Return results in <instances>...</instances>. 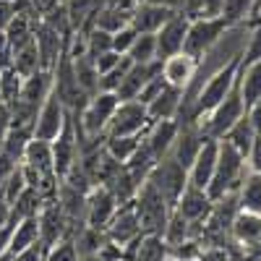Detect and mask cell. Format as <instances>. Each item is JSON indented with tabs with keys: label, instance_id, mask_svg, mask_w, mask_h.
<instances>
[{
	"label": "cell",
	"instance_id": "obj_38",
	"mask_svg": "<svg viewBox=\"0 0 261 261\" xmlns=\"http://www.w3.org/2000/svg\"><path fill=\"white\" fill-rule=\"evenodd\" d=\"M128 58L134 63H151V60H160L157 58V37L154 34H139L134 39V45L128 50Z\"/></svg>",
	"mask_w": 261,
	"mask_h": 261
},
{
	"label": "cell",
	"instance_id": "obj_36",
	"mask_svg": "<svg viewBox=\"0 0 261 261\" xmlns=\"http://www.w3.org/2000/svg\"><path fill=\"white\" fill-rule=\"evenodd\" d=\"M188 232H191V222L186 220V217H180L175 209H172V212H170V217H167L165 232H162L165 243H167V246H186Z\"/></svg>",
	"mask_w": 261,
	"mask_h": 261
},
{
	"label": "cell",
	"instance_id": "obj_11",
	"mask_svg": "<svg viewBox=\"0 0 261 261\" xmlns=\"http://www.w3.org/2000/svg\"><path fill=\"white\" fill-rule=\"evenodd\" d=\"M65 118H68V107L60 102V97L55 92H50L47 99L39 105V113H37V120H34V136L53 141L60 134Z\"/></svg>",
	"mask_w": 261,
	"mask_h": 261
},
{
	"label": "cell",
	"instance_id": "obj_46",
	"mask_svg": "<svg viewBox=\"0 0 261 261\" xmlns=\"http://www.w3.org/2000/svg\"><path fill=\"white\" fill-rule=\"evenodd\" d=\"M256 60H261V24H256L251 29V39H248V45L243 50V65L256 63Z\"/></svg>",
	"mask_w": 261,
	"mask_h": 261
},
{
	"label": "cell",
	"instance_id": "obj_32",
	"mask_svg": "<svg viewBox=\"0 0 261 261\" xmlns=\"http://www.w3.org/2000/svg\"><path fill=\"white\" fill-rule=\"evenodd\" d=\"M13 53V68L21 79H27L32 76L34 71H39V53H37V45H34V39H29L27 45H21Z\"/></svg>",
	"mask_w": 261,
	"mask_h": 261
},
{
	"label": "cell",
	"instance_id": "obj_54",
	"mask_svg": "<svg viewBox=\"0 0 261 261\" xmlns=\"http://www.w3.org/2000/svg\"><path fill=\"white\" fill-rule=\"evenodd\" d=\"M186 3H188V0H165V6H170V8L175 11V13H183Z\"/></svg>",
	"mask_w": 261,
	"mask_h": 261
},
{
	"label": "cell",
	"instance_id": "obj_1",
	"mask_svg": "<svg viewBox=\"0 0 261 261\" xmlns=\"http://www.w3.org/2000/svg\"><path fill=\"white\" fill-rule=\"evenodd\" d=\"M241 68H243V50H238L235 55H230L227 63H222L220 68H217V71L206 79V84L201 86V89L196 92V99H193V113H196V118L201 120L204 115H209L214 107L225 99V94L230 92V86L235 84Z\"/></svg>",
	"mask_w": 261,
	"mask_h": 261
},
{
	"label": "cell",
	"instance_id": "obj_13",
	"mask_svg": "<svg viewBox=\"0 0 261 261\" xmlns=\"http://www.w3.org/2000/svg\"><path fill=\"white\" fill-rule=\"evenodd\" d=\"M65 42H68V34H60L50 24L39 21V27L34 29V45H37V53H39V68H45V71L55 68V63L60 60V55L65 50Z\"/></svg>",
	"mask_w": 261,
	"mask_h": 261
},
{
	"label": "cell",
	"instance_id": "obj_29",
	"mask_svg": "<svg viewBox=\"0 0 261 261\" xmlns=\"http://www.w3.org/2000/svg\"><path fill=\"white\" fill-rule=\"evenodd\" d=\"M32 136H34V128H29V125H11L8 134L3 136V141H0V151L8 154L13 162H21L24 149L32 141Z\"/></svg>",
	"mask_w": 261,
	"mask_h": 261
},
{
	"label": "cell",
	"instance_id": "obj_28",
	"mask_svg": "<svg viewBox=\"0 0 261 261\" xmlns=\"http://www.w3.org/2000/svg\"><path fill=\"white\" fill-rule=\"evenodd\" d=\"M73 71H76V79H79V86L86 97H94L99 92V71H97V63L92 55H79L73 58Z\"/></svg>",
	"mask_w": 261,
	"mask_h": 261
},
{
	"label": "cell",
	"instance_id": "obj_24",
	"mask_svg": "<svg viewBox=\"0 0 261 261\" xmlns=\"http://www.w3.org/2000/svg\"><path fill=\"white\" fill-rule=\"evenodd\" d=\"M53 92V71H45V68H39L34 71L32 76H27L24 81H21V94L18 99H24V102H32V105H42L47 99V94Z\"/></svg>",
	"mask_w": 261,
	"mask_h": 261
},
{
	"label": "cell",
	"instance_id": "obj_10",
	"mask_svg": "<svg viewBox=\"0 0 261 261\" xmlns=\"http://www.w3.org/2000/svg\"><path fill=\"white\" fill-rule=\"evenodd\" d=\"M105 235H107V241L120 246V248L130 246L134 241H139V238L144 235L141 225H139V217H136V209H134V201L118 206V212L110 220V225L105 227Z\"/></svg>",
	"mask_w": 261,
	"mask_h": 261
},
{
	"label": "cell",
	"instance_id": "obj_2",
	"mask_svg": "<svg viewBox=\"0 0 261 261\" xmlns=\"http://www.w3.org/2000/svg\"><path fill=\"white\" fill-rule=\"evenodd\" d=\"M246 157L238 151L230 141L220 139V151H217V167H214V175L212 183L206 186V196L212 201L222 199L225 193L238 191L243 175H246Z\"/></svg>",
	"mask_w": 261,
	"mask_h": 261
},
{
	"label": "cell",
	"instance_id": "obj_42",
	"mask_svg": "<svg viewBox=\"0 0 261 261\" xmlns=\"http://www.w3.org/2000/svg\"><path fill=\"white\" fill-rule=\"evenodd\" d=\"M29 188V183H27V178H24V170H21V162H18V167L8 175V180L3 183V188H0V199L3 201H8L11 206H13V201L18 199L21 193H24Z\"/></svg>",
	"mask_w": 261,
	"mask_h": 261
},
{
	"label": "cell",
	"instance_id": "obj_56",
	"mask_svg": "<svg viewBox=\"0 0 261 261\" xmlns=\"http://www.w3.org/2000/svg\"><path fill=\"white\" fill-rule=\"evenodd\" d=\"M238 261H256V258H253L251 253H246V256H241V258H238Z\"/></svg>",
	"mask_w": 261,
	"mask_h": 261
},
{
	"label": "cell",
	"instance_id": "obj_15",
	"mask_svg": "<svg viewBox=\"0 0 261 261\" xmlns=\"http://www.w3.org/2000/svg\"><path fill=\"white\" fill-rule=\"evenodd\" d=\"M162 73V60H151V63H130L128 73L123 76L120 86L115 89L118 99L120 102H128V99H136L139 92L144 89V84L149 79H154Z\"/></svg>",
	"mask_w": 261,
	"mask_h": 261
},
{
	"label": "cell",
	"instance_id": "obj_50",
	"mask_svg": "<svg viewBox=\"0 0 261 261\" xmlns=\"http://www.w3.org/2000/svg\"><path fill=\"white\" fill-rule=\"evenodd\" d=\"M16 167H18V162H13L8 154H3V151H0V188H3V183L8 180V175H11Z\"/></svg>",
	"mask_w": 261,
	"mask_h": 261
},
{
	"label": "cell",
	"instance_id": "obj_39",
	"mask_svg": "<svg viewBox=\"0 0 261 261\" xmlns=\"http://www.w3.org/2000/svg\"><path fill=\"white\" fill-rule=\"evenodd\" d=\"M21 81L24 79L16 73L13 65H8V68L0 71V102L13 105L18 99V94H21Z\"/></svg>",
	"mask_w": 261,
	"mask_h": 261
},
{
	"label": "cell",
	"instance_id": "obj_9",
	"mask_svg": "<svg viewBox=\"0 0 261 261\" xmlns=\"http://www.w3.org/2000/svg\"><path fill=\"white\" fill-rule=\"evenodd\" d=\"M79 136H76V128H73V118L68 110V118H65L60 134L53 139V160H55V175L63 178L76 162H79Z\"/></svg>",
	"mask_w": 261,
	"mask_h": 261
},
{
	"label": "cell",
	"instance_id": "obj_19",
	"mask_svg": "<svg viewBox=\"0 0 261 261\" xmlns=\"http://www.w3.org/2000/svg\"><path fill=\"white\" fill-rule=\"evenodd\" d=\"M180 102H183V89L180 86L165 84V89L146 105L149 123H154V120H175L178 110H180Z\"/></svg>",
	"mask_w": 261,
	"mask_h": 261
},
{
	"label": "cell",
	"instance_id": "obj_49",
	"mask_svg": "<svg viewBox=\"0 0 261 261\" xmlns=\"http://www.w3.org/2000/svg\"><path fill=\"white\" fill-rule=\"evenodd\" d=\"M16 11H18L16 0H0V32H6V27L13 21Z\"/></svg>",
	"mask_w": 261,
	"mask_h": 261
},
{
	"label": "cell",
	"instance_id": "obj_35",
	"mask_svg": "<svg viewBox=\"0 0 261 261\" xmlns=\"http://www.w3.org/2000/svg\"><path fill=\"white\" fill-rule=\"evenodd\" d=\"M92 27L105 29V32H110V34H115L118 29L128 27V16H123L120 11H115V8H110V6H105V0H102V6H99V8H97V13L92 16V24H89V29H92Z\"/></svg>",
	"mask_w": 261,
	"mask_h": 261
},
{
	"label": "cell",
	"instance_id": "obj_52",
	"mask_svg": "<svg viewBox=\"0 0 261 261\" xmlns=\"http://www.w3.org/2000/svg\"><path fill=\"white\" fill-rule=\"evenodd\" d=\"M13 225H16V222H11V225H6V227H0V253L11 251V235H13Z\"/></svg>",
	"mask_w": 261,
	"mask_h": 261
},
{
	"label": "cell",
	"instance_id": "obj_12",
	"mask_svg": "<svg viewBox=\"0 0 261 261\" xmlns=\"http://www.w3.org/2000/svg\"><path fill=\"white\" fill-rule=\"evenodd\" d=\"M188 16L186 13H172L165 24L157 29V58L165 60L170 55H178L183 53L186 45V32H188Z\"/></svg>",
	"mask_w": 261,
	"mask_h": 261
},
{
	"label": "cell",
	"instance_id": "obj_45",
	"mask_svg": "<svg viewBox=\"0 0 261 261\" xmlns=\"http://www.w3.org/2000/svg\"><path fill=\"white\" fill-rule=\"evenodd\" d=\"M136 37H139V32L130 27V24L123 27V29H118V32L113 34V50L120 53V55H128V50H130V45H134Z\"/></svg>",
	"mask_w": 261,
	"mask_h": 261
},
{
	"label": "cell",
	"instance_id": "obj_33",
	"mask_svg": "<svg viewBox=\"0 0 261 261\" xmlns=\"http://www.w3.org/2000/svg\"><path fill=\"white\" fill-rule=\"evenodd\" d=\"M42 204H45V199H42V193L37 191V188H27L24 193L18 196V199L13 201V206H11V217H13V222H18V220H24V217H37L39 214V209H42Z\"/></svg>",
	"mask_w": 261,
	"mask_h": 261
},
{
	"label": "cell",
	"instance_id": "obj_51",
	"mask_svg": "<svg viewBox=\"0 0 261 261\" xmlns=\"http://www.w3.org/2000/svg\"><path fill=\"white\" fill-rule=\"evenodd\" d=\"M8 128H11V105L0 102V141L8 134Z\"/></svg>",
	"mask_w": 261,
	"mask_h": 261
},
{
	"label": "cell",
	"instance_id": "obj_44",
	"mask_svg": "<svg viewBox=\"0 0 261 261\" xmlns=\"http://www.w3.org/2000/svg\"><path fill=\"white\" fill-rule=\"evenodd\" d=\"M130 60L128 55L118 63V65H113L110 71H105L102 76H99V92H115L118 86H120V81H123V76L128 73V68H130Z\"/></svg>",
	"mask_w": 261,
	"mask_h": 261
},
{
	"label": "cell",
	"instance_id": "obj_5",
	"mask_svg": "<svg viewBox=\"0 0 261 261\" xmlns=\"http://www.w3.org/2000/svg\"><path fill=\"white\" fill-rule=\"evenodd\" d=\"M134 209L139 217V225L144 235H162L165 225H167V217L172 212V206L162 199V193L151 186L149 180H144L136 191V199H134Z\"/></svg>",
	"mask_w": 261,
	"mask_h": 261
},
{
	"label": "cell",
	"instance_id": "obj_3",
	"mask_svg": "<svg viewBox=\"0 0 261 261\" xmlns=\"http://www.w3.org/2000/svg\"><path fill=\"white\" fill-rule=\"evenodd\" d=\"M232 24L225 16H196L188 21V32H186V45L183 53L191 55L193 60L204 63V58L212 53V47L230 32Z\"/></svg>",
	"mask_w": 261,
	"mask_h": 261
},
{
	"label": "cell",
	"instance_id": "obj_16",
	"mask_svg": "<svg viewBox=\"0 0 261 261\" xmlns=\"http://www.w3.org/2000/svg\"><path fill=\"white\" fill-rule=\"evenodd\" d=\"M217 151H220V141L217 139H206L199 149L196 160L191 162L188 167V183L206 191V186L212 183V175H214V167H217Z\"/></svg>",
	"mask_w": 261,
	"mask_h": 261
},
{
	"label": "cell",
	"instance_id": "obj_14",
	"mask_svg": "<svg viewBox=\"0 0 261 261\" xmlns=\"http://www.w3.org/2000/svg\"><path fill=\"white\" fill-rule=\"evenodd\" d=\"M37 220H39V241L45 243V246H53L58 243L60 238L68 235V217H65L63 206L58 199H50L42 204L39 214H37Z\"/></svg>",
	"mask_w": 261,
	"mask_h": 261
},
{
	"label": "cell",
	"instance_id": "obj_30",
	"mask_svg": "<svg viewBox=\"0 0 261 261\" xmlns=\"http://www.w3.org/2000/svg\"><path fill=\"white\" fill-rule=\"evenodd\" d=\"M144 134H130V136H105V151L110 154L115 162L125 165L130 157L136 154V149L141 144Z\"/></svg>",
	"mask_w": 261,
	"mask_h": 261
},
{
	"label": "cell",
	"instance_id": "obj_34",
	"mask_svg": "<svg viewBox=\"0 0 261 261\" xmlns=\"http://www.w3.org/2000/svg\"><path fill=\"white\" fill-rule=\"evenodd\" d=\"M222 139L230 141V144L246 157V162H248V151H251V141H253V128H251V118H248V113H246L241 120H238Z\"/></svg>",
	"mask_w": 261,
	"mask_h": 261
},
{
	"label": "cell",
	"instance_id": "obj_48",
	"mask_svg": "<svg viewBox=\"0 0 261 261\" xmlns=\"http://www.w3.org/2000/svg\"><path fill=\"white\" fill-rule=\"evenodd\" d=\"M123 58H125V55H120V53H115V50H107V53L97 55V58H94V63H97V71H99V76H102L105 71H110L113 65H118Z\"/></svg>",
	"mask_w": 261,
	"mask_h": 261
},
{
	"label": "cell",
	"instance_id": "obj_47",
	"mask_svg": "<svg viewBox=\"0 0 261 261\" xmlns=\"http://www.w3.org/2000/svg\"><path fill=\"white\" fill-rule=\"evenodd\" d=\"M47 248H50V246H45L42 241H37V243H32L29 248H24V251L13 253V261H45Z\"/></svg>",
	"mask_w": 261,
	"mask_h": 261
},
{
	"label": "cell",
	"instance_id": "obj_41",
	"mask_svg": "<svg viewBox=\"0 0 261 261\" xmlns=\"http://www.w3.org/2000/svg\"><path fill=\"white\" fill-rule=\"evenodd\" d=\"M251 8H253V0H222L220 16H225L232 27H238V24H246L248 21Z\"/></svg>",
	"mask_w": 261,
	"mask_h": 261
},
{
	"label": "cell",
	"instance_id": "obj_6",
	"mask_svg": "<svg viewBox=\"0 0 261 261\" xmlns=\"http://www.w3.org/2000/svg\"><path fill=\"white\" fill-rule=\"evenodd\" d=\"M146 180L162 193V199H165L172 209H175V204H178V199H180L183 188L188 186V170L167 151V154L149 170Z\"/></svg>",
	"mask_w": 261,
	"mask_h": 261
},
{
	"label": "cell",
	"instance_id": "obj_53",
	"mask_svg": "<svg viewBox=\"0 0 261 261\" xmlns=\"http://www.w3.org/2000/svg\"><path fill=\"white\" fill-rule=\"evenodd\" d=\"M13 222V217H11V204L0 199V227H6Z\"/></svg>",
	"mask_w": 261,
	"mask_h": 261
},
{
	"label": "cell",
	"instance_id": "obj_37",
	"mask_svg": "<svg viewBox=\"0 0 261 261\" xmlns=\"http://www.w3.org/2000/svg\"><path fill=\"white\" fill-rule=\"evenodd\" d=\"M251 118V128H253V141H251V151H248V170L261 172V102L248 110Z\"/></svg>",
	"mask_w": 261,
	"mask_h": 261
},
{
	"label": "cell",
	"instance_id": "obj_58",
	"mask_svg": "<svg viewBox=\"0 0 261 261\" xmlns=\"http://www.w3.org/2000/svg\"><path fill=\"white\" fill-rule=\"evenodd\" d=\"M136 3H146V0H136Z\"/></svg>",
	"mask_w": 261,
	"mask_h": 261
},
{
	"label": "cell",
	"instance_id": "obj_57",
	"mask_svg": "<svg viewBox=\"0 0 261 261\" xmlns=\"http://www.w3.org/2000/svg\"><path fill=\"white\" fill-rule=\"evenodd\" d=\"M146 3H157V6H165V0H146Z\"/></svg>",
	"mask_w": 261,
	"mask_h": 261
},
{
	"label": "cell",
	"instance_id": "obj_8",
	"mask_svg": "<svg viewBox=\"0 0 261 261\" xmlns=\"http://www.w3.org/2000/svg\"><path fill=\"white\" fill-rule=\"evenodd\" d=\"M118 199L115 193L107 188V186H94L89 193H86V225L94 227V230H105L107 225H110V220L115 217L118 212Z\"/></svg>",
	"mask_w": 261,
	"mask_h": 261
},
{
	"label": "cell",
	"instance_id": "obj_40",
	"mask_svg": "<svg viewBox=\"0 0 261 261\" xmlns=\"http://www.w3.org/2000/svg\"><path fill=\"white\" fill-rule=\"evenodd\" d=\"M84 42H86V55H92V58L113 50V34L105 29H97V27L84 32Z\"/></svg>",
	"mask_w": 261,
	"mask_h": 261
},
{
	"label": "cell",
	"instance_id": "obj_43",
	"mask_svg": "<svg viewBox=\"0 0 261 261\" xmlns=\"http://www.w3.org/2000/svg\"><path fill=\"white\" fill-rule=\"evenodd\" d=\"M45 261H81L73 235H65V238H60L58 243H53V246L47 248Z\"/></svg>",
	"mask_w": 261,
	"mask_h": 261
},
{
	"label": "cell",
	"instance_id": "obj_17",
	"mask_svg": "<svg viewBox=\"0 0 261 261\" xmlns=\"http://www.w3.org/2000/svg\"><path fill=\"white\" fill-rule=\"evenodd\" d=\"M201 63L193 60L191 55L186 53H178V55H170L162 60V76L167 84L172 86H180V89H186V86L196 79V73H199Z\"/></svg>",
	"mask_w": 261,
	"mask_h": 261
},
{
	"label": "cell",
	"instance_id": "obj_22",
	"mask_svg": "<svg viewBox=\"0 0 261 261\" xmlns=\"http://www.w3.org/2000/svg\"><path fill=\"white\" fill-rule=\"evenodd\" d=\"M21 165H27L32 170H37L39 175H50L55 172V160H53V141L37 139L32 136V141L24 149V157H21Z\"/></svg>",
	"mask_w": 261,
	"mask_h": 261
},
{
	"label": "cell",
	"instance_id": "obj_26",
	"mask_svg": "<svg viewBox=\"0 0 261 261\" xmlns=\"http://www.w3.org/2000/svg\"><path fill=\"white\" fill-rule=\"evenodd\" d=\"M238 206L241 212L261 214V172L248 170V175H243L241 186H238Z\"/></svg>",
	"mask_w": 261,
	"mask_h": 261
},
{
	"label": "cell",
	"instance_id": "obj_18",
	"mask_svg": "<svg viewBox=\"0 0 261 261\" xmlns=\"http://www.w3.org/2000/svg\"><path fill=\"white\" fill-rule=\"evenodd\" d=\"M175 212L180 217H186L191 225L201 222V220H206L209 212H212V199L206 196V191H201V188H196V186L188 183L183 188V193H180L178 204H175Z\"/></svg>",
	"mask_w": 261,
	"mask_h": 261
},
{
	"label": "cell",
	"instance_id": "obj_25",
	"mask_svg": "<svg viewBox=\"0 0 261 261\" xmlns=\"http://www.w3.org/2000/svg\"><path fill=\"white\" fill-rule=\"evenodd\" d=\"M230 232L241 246H258L261 243V214L238 212L230 225Z\"/></svg>",
	"mask_w": 261,
	"mask_h": 261
},
{
	"label": "cell",
	"instance_id": "obj_7",
	"mask_svg": "<svg viewBox=\"0 0 261 261\" xmlns=\"http://www.w3.org/2000/svg\"><path fill=\"white\" fill-rule=\"evenodd\" d=\"M149 125V115H146V107L136 99H128L120 102L118 110L113 115V120L107 123L105 136H130V134H144Z\"/></svg>",
	"mask_w": 261,
	"mask_h": 261
},
{
	"label": "cell",
	"instance_id": "obj_23",
	"mask_svg": "<svg viewBox=\"0 0 261 261\" xmlns=\"http://www.w3.org/2000/svg\"><path fill=\"white\" fill-rule=\"evenodd\" d=\"M167 243L162 235H141L139 241L123 248V253L130 256V261H165L167 256Z\"/></svg>",
	"mask_w": 261,
	"mask_h": 261
},
{
	"label": "cell",
	"instance_id": "obj_21",
	"mask_svg": "<svg viewBox=\"0 0 261 261\" xmlns=\"http://www.w3.org/2000/svg\"><path fill=\"white\" fill-rule=\"evenodd\" d=\"M175 136H178V120H154V123H149L146 130H144V141L157 154V160H162L172 149Z\"/></svg>",
	"mask_w": 261,
	"mask_h": 261
},
{
	"label": "cell",
	"instance_id": "obj_4",
	"mask_svg": "<svg viewBox=\"0 0 261 261\" xmlns=\"http://www.w3.org/2000/svg\"><path fill=\"white\" fill-rule=\"evenodd\" d=\"M243 115H246V105H243V94H241V73H238V79L230 86V92L225 94V99L217 105L209 115H204L199 123H201L204 136L220 141Z\"/></svg>",
	"mask_w": 261,
	"mask_h": 261
},
{
	"label": "cell",
	"instance_id": "obj_55",
	"mask_svg": "<svg viewBox=\"0 0 261 261\" xmlns=\"http://www.w3.org/2000/svg\"><path fill=\"white\" fill-rule=\"evenodd\" d=\"M0 261H13V253L6 251V253H0Z\"/></svg>",
	"mask_w": 261,
	"mask_h": 261
},
{
	"label": "cell",
	"instance_id": "obj_31",
	"mask_svg": "<svg viewBox=\"0 0 261 261\" xmlns=\"http://www.w3.org/2000/svg\"><path fill=\"white\" fill-rule=\"evenodd\" d=\"M39 241V220L37 217H24L13 225V235H11V253H18L29 248L32 243Z\"/></svg>",
	"mask_w": 261,
	"mask_h": 261
},
{
	"label": "cell",
	"instance_id": "obj_20",
	"mask_svg": "<svg viewBox=\"0 0 261 261\" xmlns=\"http://www.w3.org/2000/svg\"><path fill=\"white\" fill-rule=\"evenodd\" d=\"M175 13L170 6H157V3H139L134 16H130L128 24L134 27L139 34H157V29L165 21Z\"/></svg>",
	"mask_w": 261,
	"mask_h": 261
},
{
	"label": "cell",
	"instance_id": "obj_27",
	"mask_svg": "<svg viewBox=\"0 0 261 261\" xmlns=\"http://www.w3.org/2000/svg\"><path fill=\"white\" fill-rule=\"evenodd\" d=\"M241 94H243L246 113L261 102V60L241 68Z\"/></svg>",
	"mask_w": 261,
	"mask_h": 261
}]
</instances>
